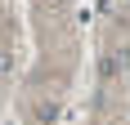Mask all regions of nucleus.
<instances>
[{
    "label": "nucleus",
    "instance_id": "nucleus-1",
    "mask_svg": "<svg viewBox=\"0 0 130 125\" xmlns=\"http://www.w3.org/2000/svg\"><path fill=\"white\" fill-rule=\"evenodd\" d=\"M9 67H13V54H9V49H0V76H9Z\"/></svg>",
    "mask_w": 130,
    "mask_h": 125
}]
</instances>
